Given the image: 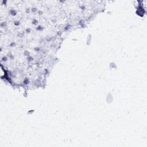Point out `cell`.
<instances>
[{
    "mask_svg": "<svg viewBox=\"0 0 147 147\" xmlns=\"http://www.w3.org/2000/svg\"><path fill=\"white\" fill-rule=\"evenodd\" d=\"M5 2L1 13V65L21 83L42 81L51 67L67 21L54 5Z\"/></svg>",
    "mask_w": 147,
    "mask_h": 147,
    "instance_id": "6da1fadb",
    "label": "cell"
}]
</instances>
